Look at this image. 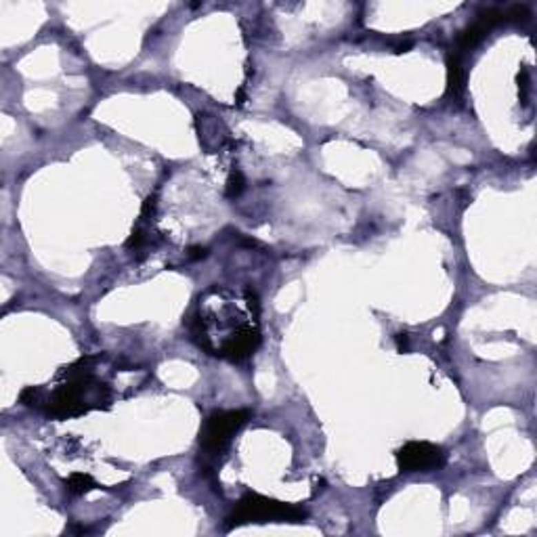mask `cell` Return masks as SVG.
<instances>
[{"label": "cell", "instance_id": "1", "mask_svg": "<svg viewBox=\"0 0 537 537\" xmlns=\"http://www.w3.org/2000/svg\"><path fill=\"white\" fill-rule=\"evenodd\" d=\"M90 361L92 357H82L61 372L65 380L46 401L48 416L65 420L82 416L90 409H105L110 405V388L90 374Z\"/></svg>", "mask_w": 537, "mask_h": 537}, {"label": "cell", "instance_id": "2", "mask_svg": "<svg viewBox=\"0 0 537 537\" xmlns=\"http://www.w3.org/2000/svg\"><path fill=\"white\" fill-rule=\"evenodd\" d=\"M305 518L307 510L301 506L248 492L237 502V508L225 518V527L233 529L250 523H303Z\"/></svg>", "mask_w": 537, "mask_h": 537}, {"label": "cell", "instance_id": "3", "mask_svg": "<svg viewBox=\"0 0 537 537\" xmlns=\"http://www.w3.org/2000/svg\"><path fill=\"white\" fill-rule=\"evenodd\" d=\"M250 412L248 409H233V412H214L204 422V428L200 432V447L204 456L219 458L229 447L235 432L248 422Z\"/></svg>", "mask_w": 537, "mask_h": 537}, {"label": "cell", "instance_id": "4", "mask_svg": "<svg viewBox=\"0 0 537 537\" xmlns=\"http://www.w3.org/2000/svg\"><path fill=\"white\" fill-rule=\"evenodd\" d=\"M395 458L401 472H432L445 466V452L428 441H409Z\"/></svg>", "mask_w": 537, "mask_h": 537}, {"label": "cell", "instance_id": "5", "mask_svg": "<svg viewBox=\"0 0 537 537\" xmlns=\"http://www.w3.org/2000/svg\"><path fill=\"white\" fill-rule=\"evenodd\" d=\"M489 32H492V26L480 17L476 23H472L470 28H466V30L460 34V38H458V51H470V48H474L478 42H483Z\"/></svg>", "mask_w": 537, "mask_h": 537}, {"label": "cell", "instance_id": "6", "mask_svg": "<svg viewBox=\"0 0 537 537\" xmlns=\"http://www.w3.org/2000/svg\"><path fill=\"white\" fill-rule=\"evenodd\" d=\"M464 88H466V72L460 63V57L452 55L447 61V92L454 99H460Z\"/></svg>", "mask_w": 537, "mask_h": 537}, {"label": "cell", "instance_id": "7", "mask_svg": "<svg viewBox=\"0 0 537 537\" xmlns=\"http://www.w3.org/2000/svg\"><path fill=\"white\" fill-rule=\"evenodd\" d=\"M65 487H68V492L74 494V496H84V494L97 489V487H99V485L94 483V478H92L90 474L74 472V474L65 480Z\"/></svg>", "mask_w": 537, "mask_h": 537}, {"label": "cell", "instance_id": "8", "mask_svg": "<svg viewBox=\"0 0 537 537\" xmlns=\"http://www.w3.org/2000/svg\"><path fill=\"white\" fill-rule=\"evenodd\" d=\"M19 401H21L23 405H28V407H38V405L42 403L40 388H38V386H28V388H23L21 395H19Z\"/></svg>", "mask_w": 537, "mask_h": 537}, {"label": "cell", "instance_id": "9", "mask_svg": "<svg viewBox=\"0 0 537 537\" xmlns=\"http://www.w3.org/2000/svg\"><path fill=\"white\" fill-rule=\"evenodd\" d=\"M243 185H246L243 174L239 170H233L229 181H227V198H237V195L243 191Z\"/></svg>", "mask_w": 537, "mask_h": 537}, {"label": "cell", "instance_id": "10", "mask_svg": "<svg viewBox=\"0 0 537 537\" xmlns=\"http://www.w3.org/2000/svg\"><path fill=\"white\" fill-rule=\"evenodd\" d=\"M143 243H145V231L143 229H134L132 231V235L126 239V248H141L143 246Z\"/></svg>", "mask_w": 537, "mask_h": 537}, {"label": "cell", "instance_id": "11", "mask_svg": "<svg viewBox=\"0 0 537 537\" xmlns=\"http://www.w3.org/2000/svg\"><path fill=\"white\" fill-rule=\"evenodd\" d=\"M208 254L206 248H191V259H204Z\"/></svg>", "mask_w": 537, "mask_h": 537}, {"label": "cell", "instance_id": "12", "mask_svg": "<svg viewBox=\"0 0 537 537\" xmlns=\"http://www.w3.org/2000/svg\"><path fill=\"white\" fill-rule=\"evenodd\" d=\"M397 343H399V349H403L407 345V336L405 334H397Z\"/></svg>", "mask_w": 537, "mask_h": 537}]
</instances>
